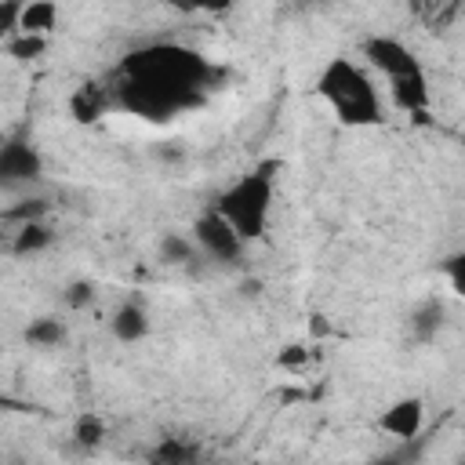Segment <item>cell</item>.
Instances as JSON below:
<instances>
[{"label": "cell", "instance_id": "cell-1", "mask_svg": "<svg viewBox=\"0 0 465 465\" xmlns=\"http://www.w3.org/2000/svg\"><path fill=\"white\" fill-rule=\"evenodd\" d=\"M218 73L189 47L178 44H153L142 51H131L109 87L113 105L145 116V120H167L182 109H193L203 102L211 80Z\"/></svg>", "mask_w": 465, "mask_h": 465}, {"label": "cell", "instance_id": "cell-2", "mask_svg": "<svg viewBox=\"0 0 465 465\" xmlns=\"http://www.w3.org/2000/svg\"><path fill=\"white\" fill-rule=\"evenodd\" d=\"M316 94L334 109V116L349 127H371L381 120V98L374 80L352 58H331L316 76Z\"/></svg>", "mask_w": 465, "mask_h": 465}, {"label": "cell", "instance_id": "cell-3", "mask_svg": "<svg viewBox=\"0 0 465 465\" xmlns=\"http://www.w3.org/2000/svg\"><path fill=\"white\" fill-rule=\"evenodd\" d=\"M360 51L378 73H385L389 91H392L400 109L418 113V116L429 109V80H425V69H421L418 54L407 44H400L392 36H367L360 44Z\"/></svg>", "mask_w": 465, "mask_h": 465}, {"label": "cell", "instance_id": "cell-4", "mask_svg": "<svg viewBox=\"0 0 465 465\" xmlns=\"http://www.w3.org/2000/svg\"><path fill=\"white\" fill-rule=\"evenodd\" d=\"M276 160L247 171L243 178H236L218 200H214V211L240 232V240H258L265 232V222H269V207H272V193H276Z\"/></svg>", "mask_w": 465, "mask_h": 465}, {"label": "cell", "instance_id": "cell-5", "mask_svg": "<svg viewBox=\"0 0 465 465\" xmlns=\"http://www.w3.org/2000/svg\"><path fill=\"white\" fill-rule=\"evenodd\" d=\"M193 243H196L200 251H207L214 262H240V254H243L240 232H236L218 211H207V214L196 218V225H193Z\"/></svg>", "mask_w": 465, "mask_h": 465}, {"label": "cell", "instance_id": "cell-6", "mask_svg": "<svg viewBox=\"0 0 465 465\" xmlns=\"http://www.w3.org/2000/svg\"><path fill=\"white\" fill-rule=\"evenodd\" d=\"M44 174V160L36 153V145H29L25 138H7L0 145V185L4 189H22L40 182Z\"/></svg>", "mask_w": 465, "mask_h": 465}, {"label": "cell", "instance_id": "cell-7", "mask_svg": "<svg viewBox=\"0 0 465 465\" xmlns=\"http://www.w3.org/2000/svg\"><path fill=\"white\" fill-rule=\"evenodd\" d=\"M421 421H425V403L418 400V396H403V400H396L392 407H385L381 411V418H378V425L389 432V436H396V440H414L418 432H421Z\"/></svg>", "mask_w": 465, "mask_h": 465}, {"label": "cell", "instance_id": "cell-8", "mask_svg": "<svg viewBox=\"0 0 465 465\" xmlns=\"http://www.w3.org/2000/svg\"><path fill=\"white\" fill-rule=\"evenodd\" d=\"M109 105H113L109 87H102V84H94V80L80 84V87L69 94V116H73L76 124H94V120H102Z\"/></svg>", "mask_w": 465, "mask_h": 465}, {"label": "cell", "instance_id": "cell-9", "mask_svg": "<svg viewBox=\"0 0 465 465\" xmlns=\"http://www.w3.org/2000/svg\"><path fill=\"white\" fill-rule=\"evenodd\" d=\"M443 316H447V309H443L440 298H425V302H418L414 312L407 316V331H411V338L421 341V345L436 341V334H440V327H443Z\"/></svg>", "mask_w": 465, "mask_h": 465}, {"label": "cell", "instance_id": "cell-10", "mask_svg": "<svg viewBox=\"0 0 465 465\" xmlns=\"http://www.w3.org/2000/svg\"><path fill=\"white\" fill-rule=\"evenodd\" d=\"M109 331H113L116 341H138V338L149 334V312H145L138 302H124V305L113 312Z\"/></svg>", "mask_w": 465, "mask_h": 465}, {"label": "cell", "instance_id": "cell-11", "mask_svg": "<svg viewBox=\"0 0 465 465\" xmlns=\"http://www.w3.org/2000/svg\"><path fill=\"white\" fill-rule=\"evenodd\" d=\"M58 22V4L54 0H25L22 15H18V33H36L47 36Z\"/></svg>", "mask_w": 465, "mask_h": 465}, {"label": "cell", "instance_id": "cell-12", "mask_svg": "<svg viewBox=\"0 0 465 465\" xmlns=\"http://www.w3.org/2000/svg\"><path fill=\"white\" fill-rule=\"evenodd\" d=\"M51 243V229L44 225V218L40 222H22L18 225V232H15V240H11V254H36V251H44Z\"/></svg>", "mask_w": 465, "mask_h": 465}, {"label": "cell", "instance_id": "cell-13", "mask_svg": "<svg viewBox=\"0 0 465 465\" xmlns=\"http://www.w3.org/2000/svg\"><path fill=\"white\" fill-rule=\"evenodd\" d=\"M25 341L36 345V349H54L65 341V323L58 316H36L29 327H25Z\"/></svg>", "mask_w": 465, "mask_h": 465}, {"label": "cell", "instance_id": "cell-14", "mask_svg": "<svg viewBox=\"0 0 465 465\" xmlns=\"http://www.w3.org/2000/svg\"><path fill=\"white\" fill-rule=\"evenodd\" d=\"M7 54L15 62H36L44 51H47V36H36V33H15L11 40H4Z\"/></svg>", "mask_w": 465, "mask_h": 465}, {"label": "cell", "instance_id": "cell-15", "mask_svg": "<svg viewBox=\"0 0 465 465\" xmlns=\"http://www.w3.org/2000/svg\"><path fill=\"white\" fill-rule=\"evenodd\" d=\"M156 465H193L196 461V447L193 443H182L174 436H167L153 454H149Z\"/></svg>", "mask_w": 465, "mask_h": 465}, {"label": "cell", "instance_id": "cell-16", "mask_svg": "<svg viewBox=\"0 0 465 465\" xmlns=\"http://www.w3.org/2000/svg\"><path fill=\"white\" fill-rule=\"evenodd\" d=\"M193 240H185L182 232H163V240H160V262L163 265H185V262H193Z\"/></svg>", "mask_w": 465, "mask_h": 465}, {"label": "cell", "instance_id": "cell-17", "mask_svg": "<svg viewBox=\"0 0 465 465\" xmlns=\"http://www.w3.org/2000/svg\"><path fill=\"white\" fill-rule=\"evenodd\" d=\"M73 436H76V443H80V447H98V443H102V436H105V425H102V418L84 414V418L76 421Z\"/></svg>", "mask_w": 465, "mask_h": 465}, {"label": "cell", "instance_id": "cell-18", "mask_svg": "<svg viewBox=\"0 0 465 465\" xmlns=\"http://www.w3.org/2000/svg\"><path fill=\"white\" fill-rule=\"evenodd\" d=\"M47 214V203L40 200V196H33V200H22L18 207H11V211H4V218H11V222H40Z\"/></svg>", "mask_w": 465, "mask_h": 465}, {"label": "cell", "instance_id": "cell-19", "mask_svg": "<svg viewBox=\"0 0 465 465\" xmlns=\"http://www.w3.org/2000/svg\"><path fill=\"white\" fill-rule=\"evenodd\" d=\"M25 0H0V40H11L18 33V15Z\"/></svg>", "mask_w": 465, "mask_h": 465}, {"label": "cell", "instance_id": "cell-20", "mask_svg": "<svg viewBox=\"0 0 465 465\" xmlns=\"http://www.w3.org/2000/svg\"><path fill=\"white\" fill-rule=\"evenodd\" d=\"M91 298H94V287H91L87 280H76V283H69V291H65V305H69V309H84V305H91Z\"/></svg>", "mask_w": 465, "mask_h": 465}, {"label": "cell", "instance_id": "cell-21", "mask_svg": "<svg viewBox=\"0 0 465 465\" xmlns=\"http://www.w3.org/2000/svg\"><path fill=\"white\" fill-rule=\"evenodd\" d=\"M174 7H182V11H211V15H218V11H229L236 0H171Z\"/></svg>", "mask_w": 465, "mask_h": 465}, {"label": "cell", "instance_id": "cell-22", "mask_svg": "<svg viewBox=\"0 0 465 465\" xmlns=\"http://www.w3.org/2000/svg\"><path fill=\"white\" fill-rule=\"evenodd\" d=\"M443 269H447V276H450V287L461 294V291H465V254H450Z\"/></svg>", "mask_w": 465, "mask_h": 465}, {"label": "cell", "instance_id": "cell-23", "mask_svg": "<svg viewBox=\"0 0 465 465\" xmlns=\"http://www.w3.org/2000/svg\"><path fill=\"white\" fill-rule=\"evenodd\" d=\"M305 363V349L302 345H291L280 352V367H302Z\"/></svg>", "mask_w": 465, "mask_h": 465}, {"label": "cell", "instance_id": "cell-24", "mask_svg": "<svg viewBox=\"0 0 465 465\" xmlns=\"http://www.w3.org/2000/svg\"><path fill=\"white\" fill-rule=\"evenodd\" d=\"M0 411H33V403H22L15 396H0Z\"/></svg>", "mask_w": 465, "mask_h": 465}, {"label": "cell", "instance_id": "cell-25", "mask_svg": "<svg viewBox=\"0 0 465 465\" xmlns=\"http://www.w3.org/2000/svg\"><path fill=\"white\" fill-rule=\"evenodd\" d=\"M243 294H247V298H251V294H258V283H254V280H247V283H243Z\"/></svg>", "mask_w": 465, "mask_h": 465}]
</instances>
